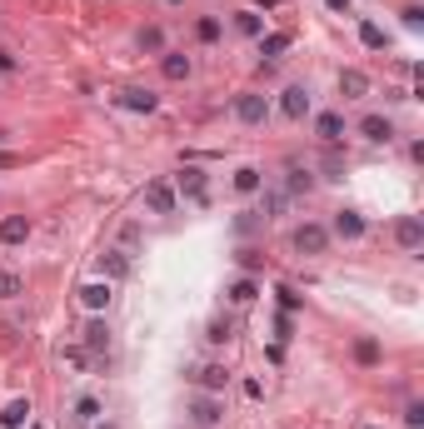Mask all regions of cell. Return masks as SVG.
<instances>
[{
  "instance_id": "6da1fadb",
  "label": "cell",
  "mask_w": 424,
  "mask_h": 429,
  "mask_svg": "<svg viewBox=\"0 0 424 429\" xmlns=\"http://www.w3.org/2000/svg\"><path fill=\"white\" fill-rule=\"evenodd\" d=\"M235 115H240L245 125H264V115H270V100H264L259 90H245V95H235Z\"/></svg>"
},
{
  "instance_id": "7a4b0ae2",
  "label": "cell",
  "mask_w": 424,
  "mask_h": 429,
  "mask_svg": "<svg viewBox=\"0 0 424 429\" xmlns=\"http://www.w3.org/2000/svg\"><path fill=\"white\" fill-rule=\"evenodd\" d=\"M145 210L150 214H170L175 210V185L170 180H150L145 185Z\"/></svg>"
},
{
  "instance_id": "3957f363",
  "label": "cell",
  "mask_w": 424,
  "mask_h": 429,
  "mask_svg": "<svg viewBox=\"0 0 424 429\" xmlns=\"http://www.w3.org/2000/svg\"><path fill=\"white\" fill-rule=\"evenodd\" d=\"M190 419H195L200 429H215V424L225 419V404H220L215 395H195V404H190Z\"/></svg>"
},
{
  "instance_id": "277c9868",
  "label": "cell",
  "mask_w": 424,
  "mask_h": 429,
  "mask_svg": "<svg viewBox=\"0 0 424 429\" xmlns=\"http://www.w3.org/2000/svg\"><path fill=\"white\" fill-rule=\"evenodd\" d=\"M295 250L300 255H325L330 250V230L325 225H300L295 230Z\"/></svg>"
},
{
  "instance_id": "5b68a950",
  "label": "cell",
  "mask_w": 424,
  "mask_h": 429,
  "mask_svg": "<svg viewBox=\"0 0 424 429\" xmlns=\"http://www.w3.org/2000/svg\"><path fill=\"white\" fill-rule=\"evenodd\" d=\"M190 380H195L205 395H220V390L230 385V369H225V364H200V369L190 374Z\"/></svg>"
},
{
  "instance_id": "8992f818",
  "label": "cell",
  "mask_w": 424,
  "mask_h": 429,
  "mask_svg": "<svg viewBox=\"0 0 424 429\" xmlns=\"http://www.w3.org/2000/svg\"><path fill=\"white\" fill-rule=\"evenodd\" d=\"M280 110H285L290 120H304V115H309V90H304V85H285V90H280Z\"/></svg>"
},
{
  "instance_id": "52a82bcc",
  "label": "cell",
  "mask_w": 424,
  "mask_h": 429,
  "mask_svg": "<svg viewBox=\"0 0 424 429\" xmlns=\"http://www.w3.org/2000/svg\"><path fill=\"white\" fill-rule=\"evenodd\" d=\"M314 135H320L325 145H340V140H345V115H340V110L314 115Z\"/></svg>"
},
{
  "instance_id": "ba28073f",
  "label": "cell",
  "mask_w": 424,
  "mask_h": 429,
  "mask_svg": "<svg viewBox=\"0 0 424 429\" xmlns=\"http://www.w3.org/2000/svg\"><path fill=\"white\" fill-rule=\"evenodd\" d=\"M394 240H399L404 250H419V245H424V220H419V214H404V220L394 225Z\"/></svg>"
},
{
  "instance_id": "9c48e42d",
  "label": "cell",
  "mask_w": 424,
  "mask_h": 429,
  "mask_svg": "<svg viewBox=\"0 0 424 429\" xmlns=\"http://www.w3.org/2000/svg\"><path fill=\"white\" fill-rule=\"evenodd\" d=\"M120 105H125V110H140V115H150L155 105H160V95H155V90H140V85H130V90H120Z\"/></svg>"
},
{
  "instance_id": "30bf717a",
  "label": "cell",
  "mask_w": 424,
  "mask_h": 429,
  "mask_svg": "<svg viewBox=\"0 0 424 429\" xmlns=\"http://www.w3.org/2000/svg\"><path fill=\"white\" fill-rule=\"evenodd\" d=\"M180 195L195 200V205H205V200H210V180H205L200 170H180Z\"/></svg>"
},
{
  "instance_id": "8fae6325",
  "label": "cell",
  "mask_w": 424,
  "mask_h": 429,
  "mask_svg": "<svg viewBox=\"0 0 424 429\" xmlns=\"http://www.w3.org/2000/svg\"><path fill=\"white\" fill-rule=\"evenodd\" d=\"M100 275H105V280H125V275H130V255H125V250H105V255H100Z\"/></svg>"
},
{
  "instance_id": "7c38bea8",
  "label": "cell",
  "mask_w": 424,
  "mask_h": 429,
  "mask_svg": "<svg viewBox=\"0 0 424 429\" xmlns=\"http://www.w3.org/2000/svg\"><path fill=\"white\" fill-rule=\"evenodd\" d=\"M25 235H30L25 214H6V220H0V245H25Z\"/></svg>"
},
{
  "instance_id": "4fadbf2b",
  "label": "cell",
  "mask_w": 424,
  "mask_h": 429,
  "mask_svg": "<svg viewBox=\"0 0 424 429\" xmlns=\"http://www.w3.org/2000/svg\"><path fill=\"white\" fill-rule=\"evenodd\" d=\"M359 135H364L369 145H385V140L394 135V125H390L385 115H364V120H359Z\"/></svg>"
},
{
  "instance_id": "5bb4252c",
  "label": "cell",
  "mask_w": 424,
  "mask_h": 429,
  "mask_svg": "<svg viewBox=\"0 0 424 429\" xmlns=\"http://www.w3.org/2000/svg\"><path fill=\"white\" fill-rule=\"evenodd\" d=\"M335 235H340V240H359V235H364V214H359V210H340V214H335Z\"/></svg>"
},
{
  "instance_id": "9a60e30c",
  "label": "cell",
  "mask_w": 424,
  "mask_h": 429,
  "mask_svg": "<svg viewBox=\"0 0 424 429\" xmlns=\"http://www.w3.org/2000/svg\"><path fill=\"white\" fill-rule=\"evenodd\" d=\"M80 305L100 314L105 305H110V280H95V285H85V290H80Z\"/></svg>"
},
{
  "instance_id": "2e32d148",
  "label": "cell",
  "mask_w": 424,
  "mask_h": 429,
  "mask_svg": "<svg viewBox=\"0 0 424 429\" xmlns=\"http://www.w3.org/2000/svg\"><path fill=\"white\" fill-rule=\"evenodd\" d=\"M160 70H165V80H185L190 75V56H180V50H160Z\"/></svg>"
},
{
  "instance_id": "e0dca14e",
  "label": "cell",
  "mask_w": 424,
  "mask_h": 429,
  "mask_svg": "<svg viewBox=\"0 0 424 429\" xmlns=\"http://www.w3.org/2000/svg\"><path fill=\"white\" fill-rule=\"evenodd\" d=\"M85 350H90V354H105V350H110V330H105V319H90V325H85Z\"/></svg>"
},
{
  "instance_id": "ac0fdd59",
  "label": "cell",
  "mask_w": 424,
  "mask_h": 429,
  "mask_svg": "<svg viewBox=\"0 0 424 429\" xmlns=\"http://www.w3.org/2000/svg\"><path fill=\"white\" fill-rule=\"evenodd\" d=\"M364 90H369V75L364 70H340V95L345 100H359Z\"/></svg>"
},
{
  "instance_id": "d6986e66",
  "label": "cell",
  "mask_w": 424,
  "mask_h": 429,
  "mask_svg": "<svg viewBox=\"0 0 424 429\" xmlns=\"http://www.w3.org/2000/svg\"><path fill=\"white\" fill-rule=\"evenodd\" d=\"M25 419H30V404L25 399H11L6 409H0V424H6V429H20Z\"/></svg>"
},
{
  "instance_id": "ffe728a7",
  "label": "cell",
  "mask_w": 424,
  "mask_h": 429,
  "mask_svg": "<svg viewBox=\"0 0 424 429\" xmlns=\"http://www.w3.org/2000/svg\"><path fill=\"white\" fill-rule=\"evenodd\" d=\"M259 185H264V175H259L255 165H240V170H235V190H240V195H255Z\"/></svg>"
},
{
  "instance_id": "44dd1931",
  "label": "cell",
  "mask_w": 424,
  "mask_h": 429,
  "mask_svg": "<svg viewBox=\"0 0 424 429\" xmlns=\"http://www.w3.org/2000/svg\"><path fill=\"white\" fill-rule=\"evenodd\" d=\"M285 50H290V35H285V30L259 35V56H270V60H275V56H285Z\"/></svg>"
},
{
  "instance_id": "7402d4cb",
  "label": "cell",
  "mask_w": 424,
  "mask_h": 429,
  "mask_svg": "<svg viewBox=\"0 0 424 429\" xmlns=\"http://www.w3.org/2000/svg\"><path fill=\"white\" fill-rule=\"evenodd\" d=\"M309 185H314V180H309L304 165H290V170H285V190H290V195H304Z\"/></svg>"
},
{
  "instance_id": "603a6c76",
  "label": "cell",
  "mask_w": 424,
  "mask_h": 429,
  "mask_svg": "<svg viewBox=\"0 0 424 429\" xmlns=\"http://www.w3.org/2000/svg\"><path fill=\"white\" fill-rule=\"evenodd\" d=\"M235 30H240V35H264V20H259L255 11H235Z\"/></svg>"
},
{
  "instance_id": "cb8c5ba5",
  "label": "cell",
  "mask_w": 424,
  "mask_h": 429,
  "mask_svg": "<svg viewBox=\"0 0 424 429\" xmlns=\"http://www.w3.org/2000/svg\"><path fill=\"white\" fill-rule=\"evenodd\" d=\"M255 295H259V285H255V280H250V275H245V280H235V285H230V300H235V305H255Z\"/></svg>"
},
{
  "instance_id": "d4e9b609",
  "label": "cell",
  "mask_w": 424,
  "mask_h": 429,
  "mask_svg": "<svg viewBox=\"0 0 424 429\" xmlns=\"http://www.w3.org/2000/svg\"><path fill=\"white\" fill-rule=\"evenodd\" d=\"M290 200H295L290 190H270V195H264V220H270V214H285V210H290Z\"/></svg>"
},
{
  "instance_id": "484cf974",
  "label": "cell",
  "mask_w": 424,
  "mask_h": 429,
  "mask_svg": "<svg viewBox=\"0 0 424 429\" xmlns=\"http://www.w3.org/2000/svg\"><path fill=\"white\" fill-rule=\"evenodd\" d=\"M75 419H85V424L100 419V399H95V395H80V399H75Z\"/></svg>"
},
{
  "instance_id": "4316f807",
  "label": "cell",
  "mask_w": 424,
  "mask_h": 429,
  "mask_svg": "<svg viewBox=\"0 0 424 429\" xmlns=\"http://www.w3.org/2000/svg\"><path fill=\"white\" fill-rule=\"evenodd\" d=\"M359 40H364L369 50H385V30H380L375 20H364V25H359Z\"/></svg>"
},
{
  "instance_id": "83f0119b",
  "label": "cell",
  "mask_w": 424,
  "mask_h": 429,
  "mask_svg": "<svg viewBox=\"0 0 424 429\" xmlns=\"http://www.w3.org/2000/svg\"><path fill=\"white\" fill-rule=\"evenodd\" d=\"M15 295H20V275L0 270V300H15Z\"/></svg>"
},
{
  "instance_id": "f1b7e54d",
  "label": "cell",
  "mask_w": 424,
  "mask_h": 429,
  "mask_svg": "<svg viewBox=\"0 0 424 429\" xmlns=\"http://www.w3.org/2000/svg\"><path fill=\"white\" fill-rule=\"evenodd\" d=\"M195 35H200L205 45H210V40H220V20H215V15H205V20L195 25Z\"/></svg>"
},
{
  "instance_id": "f546056e",
  "label": "cell",
  "mask_w": 424,
  "mask_h": 429,
  "mask_svg": "<svg viewBox=\"0 0 424 429\" xmlns=\"http://www.w3.org/2000/svg\"><path fill=\"white\" fill-rule=\"evenodd\" d=\"M235 230H240V235H255V230H259V214H255V210H240V214H235Z\"/></svg>"
},
{
  "instance_id": "4dcf8cb0",
  "label": "cell",
  "mask_w": 424,
  "mask_h": 429,
  "mask_svg": "<svg viewBox=\"0 0 424 429\" xmlns=\"http://www.w3.org/2000/svg\"><path fill=\"white\" fill-rule=\"evenodd\" d=\"M354 354H359V364H375V359H380V345H375V340H359Z\"/></svg>"
},
{
  "instance_id": "1f68e13d",
  "label": "cell",
  "mask_w": 424,
  "mask_h": 429,
  "mask_svg": "<svg viewBox=\"0 0 424 429\" xmlns=\"http://www.w3.org/2000/svg\"><path fill=\"white\" fill-rule=\"evenodd\" d=\"M325 180H345V160H340L335 150L325 155Z\"/></svg>"
},
{
  "instance_id": "d6a6232c",
  "label": "cell",
  "mask_w": 424,
  "mask_h": 429,
  "mask_svg": "<svg viewBox=\"0 0 424 429\" xmlns=\"http://www.w3.org/2000/svg\"><path fill=\"white\" fill-rule=\"evenodd\" d=\"M275 295H280V309H285V314H295V309H300V295H295L290 285H280Z\"/></svg>"
},
{
  "instance_id": "836d02e7",
  "label": "cell",
  "mask_w": 424,
  "mask_h": 429,
  "mask_svg": "<svg viewBox=\"0 0 424 429\" xmlns=\"http://www.w3.org/2000/svg\"><path fill=\"white\" fill-rule=\"evenodd\" d=\"M205 340H210V345H225V340H230V325H225V319H215V325L205 330Z\"/></svg>"
},
{
  "instance_id": "e575fe53",
  "label": "cell",
  "mask_w": 424,
  "mask_h": 429,
  "mask_svg": "<svg viewBox=\"0 0 424 429\" xmlns=\"http://www.w3.org/2000/svg\"><path fill=\"white\" fill-rule=\"evenodd\" d=\"M140 50H165V35H160V30H155V25H150V30L140 35Z\"/></svg>"
},
{
  "instance_id": "d590c367",
  "label": "cell",
  "mask_w": 424,
  "mask_h": 429,
  "mask_svg": "<svg viewBox=\"0 0 424 429\" xmlns=\"http://www.w3.org/2000/svg\"><path fill=\"white\" fill-rule=\"evenodd\" d=\"M240 264H245V270L255 275V270H259V264H264V255H259V250H240Z\"/></svg>"
},
{
  "instance_id": "8d00e7d4",
  "label": "cell",
  "mask_w": 424,
  "mask_h": 429,
  "mask_svg": "<svg viewBox=\"0 0 424 429\" xmlns=\"http://www.w3.org/2000/svg\"><path fill=\"white\" fill-rule=\"evenodd\" d=\"M404 25L419 30V25H424V11H419V6H404Z\"/></svg>"
},
{
  "instance_id": "74e56055",
  "label": "cell",
  "mask_w": 424,
  "mask_h": 429,
  "mask_svg": "<svg viewBox=\"0 0 424 429\" xmlns=\"http://www.w3.org/2000/svg\"><path fill=\"white\" fill-rule=\"evenodd\" d=\"M404 424L419 429V424H424V404H409V409H404Z\"/></svg>"
},
{
  "instance_id": "f35d334b",
  "label": "cell",
  "mask_w": 424,
  "mask_h": 429,
  "mask_svg": "<svg viewBox=\"0 0 424 429\" xmlns=\"http://www.w3.org/2000/svg\"><path fill=\"white\" fill-rule=\"evenodd\" d=\"M275 340H280V345L290 340V314H280V319H275Z\"/></svg>"
},
{
  "instance_id": "ab89813d",
  "label": "cell",
  "mask_w": 424,
  "mask_h": 429,
  "mask_svg": "<svg viewBox=\"0 0 424 429\" xmlns=\"http://www.w3.org/2000/svg\"><path fill=\"white\" fill-rule=\"evenodd\" d=\"M11 165H20V155H11V150H0V170H11Z\"/></svg>"
},
{
  "instance_id": "60d3db41",
  "label": "cell",
  "mask_w": 424,
  "mask_h": 429,
  "mask_svg": "<svg viewBox=\"0 0 424 429\" xmlns=\"http://www.w3.org/2000/svg\"><path fill=\"white\" fill-rule=\"evenodd\" d=\"M0 70H15V56H11V50H0Z\"/></svg>"
},
{
  "instance_id": "b9f144b4",
  "label": "cell",
  "mask_w": 424,
  "mask_h": 429,
  "mask_svg": "<svg viewBox=\"0 0 424 429\" xmlns=\"http://www.w3.org/2000/svg\"><path fill=\"white\" fill-rule=\"evenodd\" d=\"M330 11H340V15H349V0H325Z\"/></svg>"
},
{
  "instance_id": "7bdbcfd3",
  "label": "cell",
  "mask_w": 424,
  "mask_h": 429,
  "mask_svg": "<svg viewBox=\"0 0 424 429\" xmlns=\"http://www.w3.org/2000/svg\"><path fill=\"white\" fill-rule=\"evenodd\" d=\"M170 6H180V0H170Z\"/></svg>"
},
{
  "instance_id": "ee69618b",
  "label": "cell",
  "mask_w": 424,
  "mask_h": 429,
  "mask_svg": "<svg viewBox=\"0 0 424 429\" xmlns=\"http://www.w3.org/2000/svg\"><path fill=\"white\" fill-rule=\"evenodd\" d=\"M369 429H380V424H369Z\"/></svg>"
},
{
  "instance_id": "f6af8a7d",
  "label": "cell",
  "mask_w": 424,
  "mask_h": 429,
  "mask_svg": "<svg viewBox=\"0 0 424 429\" xmlns=\"http://www.w3.org/2000/svg\"><path fill=\"white\" fill-rule=\"evenodd\" d=\"M35 429H40V424H35Z\"/></svg>"
}]
</instances>
